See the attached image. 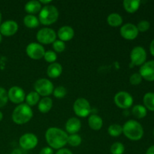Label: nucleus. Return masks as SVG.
Returning a JSON list of instances; mask_svg holds the SVG:
<instances>
[{
  "instance_id": "37",
  "label": "nucleus",
  "mask_w": 154,
  "mask_h": 154,
  "mask_svg": "<svg viewBox=\"0 0 154 154\" xmlns=\"http://www.w3.org/2000/svg\"><path fill=\"white\" fill-rule=\"evenodd\" d=\"M39 154H54V150L51 147H45L41 150Z\"/></svg>"
},
{
  "instance_id": "1",
  "label": "nucleus",
  "mask_w": 154,
  "mask_h": 154,
  "mask_svg": "<svg viewBox=\"0 0 154 154\" xmlns=\"http://www.w3.org/2000/svg\"><path fill=\"white\" fill-rule=\"evenodd\" d=\"M67 132L57 127H51L45 132V140L50 147L56 150L63 148L68 143Z\"/></svg>"
},
{
  "instance_id": "17",
  "label": "nucleus",
  "mask_w": 154,
  "mask_h": 154,
  "mask_svg": "<svg viewBox=\"0 0 154 154\" xmlns=\"http://www.w3.org/2000/svg\"><path fill=\"white\" fill-rule=\"evenodd\" d=\"M81 128V122L77 117H71L66 121V132L70 135L77 134L80 131Z\"/></svg>"
},
{
  "instance_id": "11",
  "label": "nucleus",
  "mask_w": 154,
  "mask_h": 154,
  "mask_svg": "<svg viewBox=\"0 0 154 154\" xmlns=\"http://www.w3.org/2000/svg\"><path fill=\"white\" fill-rule=\"evenodd\" d=\"M38 143V137L35 134L30 132L23 134L19 139L20 146L21 148L26 150L34 149L37 146Z\"/></svg>"
},
{
  "instance_id": "3",
  "label": "nucleus",
  "mask_w": 154,
  "mask_h": 154,
  "mask_svg": "<svg viewBox=\"0 0 154 154\" xmlns=\"http://www.w3.org/2000/svg\"><path fill=\"white\" fill-rule=\"evenodd\" d=\"M123 133L131 141H139L144 135V129L138 121L129 120L123 126Z\"/></svg>"
},
{
  "instance_id": "41",
  "label": "nucleus",
  "mask_w": 154,
  "mask_h": 154,
  "mask_svg": "<svg viewBox=\"0 0 154 154\" xmlns=\"http://www.w3.org/2000/svg\"><path fill=\"white\" fill-rule=\"evenodd\" d=\"M146 154H154V145L151 146V147L147 149Z\"/></svg>"
},
{
  "instance_id": "14",
  "label": "nucleus",
  "mask_w": 154,
  "mask_h": 154,
  "mask_svg": "<svg viewBox=\"0 0 154 154\" xmlns=\"http://www.w3.org/2000/svg\"><path fill=\"white\" fill-rule=\"evenodd\" d=\"M18 28V23L14 20L5 21L0 25V33L2 35L9 37L16 34Z\"/></svg>"
},
{
  "instance_id": "23",
  "label": "nucleus",
  "mask_w": 154,
  "mask_h": 154,
  "mask_svg": "<svg viewBox=\"0 0 154 154\" xmlns=\"http://www.w3.org/2000/svg\"><path fill=\"white\" fill-rule=\"evenodd\" d=\"M108 25L112 27H118L123 24V17L117 13H112L108 15L107 18Z\"/></svg>"
},
{
  "instance_id": "15",
  "label": "nucleus",
  "mask_w": 154,
  "mask_h": 154,
  "mask_svg": "<svg viewBox=\"0 0 154 154\" xmlns=\"http://www.w3.org/2000/svg\"><path fill=\"white\" fill-rule=\"evenodd\" d=\"M139 74L143 79L147 81H154V60L144 63L140 68Z\"/></svg>"
},
{
  "instance_id": "43",
  "label": "nucleus",
  "mask_w": 154,
  "mask_h": 154,
  "mask_svg": "<svg viewBox=\"0 0 154 154\" xmlns=\"http://www.w3.org/2000/svg\"><path fill=\"white\" fill-rule=\"evenodd\" d=\"M11 154H20V152L18 151V150H15L13 152V153H12Z\"/></svg>"
},
{
  "instance_id": "33",
  "label": "nucleus",
  "mask_w": 154,
  "mask_h": 154,
  "mask_svg": "<svg viewBox=\"0 0 154 154\" xmlns=\"http://www.w3.org/2000/svg\"><path fill=\"white\" fill-rule=\"evenodd\" d=\"M8 101V92L3 87H0V108L5 106Z\"/></svg>"
},
{
  "instance_id": "4",
  "label": "nucleus",
  "mask_w": 154,
  "mask_h": 154,
  "mask_svg": "<svg viewBox=\"0 0 154 154\" xmlns=\"http://www.w3.org/2000/svg\"><path fill=\"white\" fill-rule=\"evenodd\" d=\"M59 18V11L53 5L44 6L38 14L40 23L45 26H50L57 22Z\"/></svg>"
},
{
  "instance_id": "22",
  "label": "nucleus",
  "mask_w": 154,
  "mask_h": 154,
  "mask_svg": "<svg viewBox=\"0 0 154 154\" xmlns=\"http://www.w3.org/2000/svg\"><path fill=\"white\" fill-rule=\"evenodd\" d=\"M141 5L140 0H124L123 6L128 13L133 14L138 10Z\"/></svg>"
},
{
  "instance_id": "20",
  "label": "nucleus",
  "mask_w": 154,
  "mask_h": 154,
  "mask_svg": "<svg viewBox=\"0 0 154 154\" xmlns=\"http://www.w3.org/2000/svg\"><path fill=\"white\" fill-rule=\"evenodd\" d=\"M42 8V5L39 2V1H37V0H32V1L28 2L24 6L26 12L28 13V14L32 15H35V14L39 13Z\"/></svg>"
},
{
  "instance_id": "40",
  "label": "nucleus",
  "mask_w": 154,
  "mask_h": 154,
  "mask_svg": "<svg viewBox=\"0 0 154 154\" xmlns=\"http://www.w3.org/2000/svg\"><path fill=\"white\" fill-rule=\"evenodd\" d=\"M150 54L154 57V39L152 41V42L150 43Z\"/></svg>"
},
{
  "instance_id": "34",
  "label": "nucleus",
  "mask_w": 154,
  "mask_h": 154,
  "mask_svg": "<svg viewBox=\"0 0 154 154\" xmlns=\"http://www.w3.org/2000/svg\"><path fill=\"white\" fill-rule=\"evenodd\" d=\"M53 48L55 51V52L62 53L66 49V44L60 40H56L53 43Z\"/></svg>"
},
{
  "instance_id": "30",
  "label": "nucleus",
  "mask_w": 154,
  "mask_h": 154,
  "mask_svg": "<svg viewBox=\"0 0 154 154\" xmlns=\"http://www.w3.org/2000/svg\"><path fill=\"white\" fill-rule=\"evenodd\" d=\"M111 154H123L125 151V147L123 143L121 142H114L112 145L111 146Z\"/></svg>"
},
{
  "instance_id": "35",
  "label": "nucleus",
  "mask_w": 154,
  "mask_h": 154,
  "mask_svg": "<svg viewBox=\"0 0 154 154\" xmlns=\"http://www.w3.org/2000/svg\"><path fill=\"white\" fill-rule=\"evenodd\" d=\"M142 77L139 73H134L129 78V83L133 86H137L140 84L142 81Z\"/></svg>"
},
{
  "instance_id": "7",
  "label": "nucleus",
  "mask_w": 154,
  "mask_h": 154,
  "mask_svg": "<svg viewBox=\"0 0 154 154\" xmlns=\"http://www.w3.org/2000/svg\"><path fill=\"white\" fill-rule=\"evenodd\" d=\"M36 38L41 45H50L57 40V33L53 29L42 28L36 34Z\"/></svg>"
},
{
  "instance_id": "9",
  "label": "nucleus",
  "mask_w": 154,
  "mask_h": 154,
  "mask_svg": "<svg viewBox=\"0 0 154 154\" xmlns=\"http://www.w3.org/2000/svg\"><path fill=\"white\" fill-rule=\"evenodd\" d=\"M114 102L118 108L128 109L133 104V98L130 93L126 91H120L114 96Z\"/></svg>"
},
{
  "instance_id": "39",
  "label": "nucleus",
  "mask_w": 154,
  "mask_h": 154,
  "mask_svg": "<svg viewBox=\"0 0 154 154\" xmlns=\"http://www.w3.org/2000/svg\"><path fill=\"white\" fill-rule=\"evenodd\" d=\"M39 2L41 3V5H48L51 4V2H52V1H51V0H39Z\"/></svg>"
},
{
  "instance_id": "21",
  "label": "nucleus",
  "mask_w": 154,
  "mask_h": 154,
  "mask_svg": "<svg viewBox=\"0 0 154 154\" xmlns=\"http://www.w3.org/2000/svg\"><path fill=\"white\" fill-rule=\"evenodd\" d=\"M53 107V100L50 97H43L38 104V111L42 114L49 112Z\"/></svg>"
},
{
  "instance_id": "5",
  "label": "nucleus",
  "mask_w": 154,
  "mask_h": 154,
  "mask_svg": "<svg viewBox=\"0 0 154 154\" xmlns=\"http://www.w3.org/2000/svg\"><path fill=\"white\" fill-rule=\"evenodd\" d=\"M35 91L41 96L48 97L54 92V87L53 83L46 78L37 80L34 84Z\"/></svg>"
},
{
  "instance_id": "2",
  "label": "nucleus",
  "mask_w": 154,
  "mask_h": 154,
  "mask_svg": "<svg viewBox=\"0 0 154 154\" xmlns=\"http://www.w3.org/2000/svg\"><path fill=\"white\" fill-rule=\"evenodd\" d=\"M33 117V111L31 107L27 104L22 103L18 105L12 112V120L17 125L27 123Z\"/></svg>"
},
{
  "instance_id": "28",
  "label": "nucleus",
  "mask_w": 154,
  "mask_h": 154,
  "mask_svg": "<svg viewBox=\"0 0 154 154\" xmlns=\"http://www.w3.org/2000/svg\"><path fill=\"white\" fill-rule=\"evenodd\" d=\"M108 134L112 137H118L123 133V126L120 124H112L108 129Z\"/></svg>"
},
{
  "instance_id": "45",
  "label": "nucleus",
  "mask_w": 154,
  "mask_h": 154,
  "mask_svg": "<svg viewBox=\"0 0 154 154\" xmlns=\"http://www.w3.org/2000/svg\"><path fill=\"white\" fill-rule=\"evenodd\" d=\"M1 23H2V14L0 12V25H1Z\"/></svg>"
},
{
  "instance_id": "29",
  "label": "nucleus",
  "mask_w": 154,
  "mask_h": 154,
  "mask_svg": "<svg viewBox=\"0 0 154 154\" xmlns=\"http://www.w3.org/2000/svg\"><path fill=\"white\" fill-rule=\"evenodd\" d=\"M82 143V138L78 134H72L68 137V143L72 147H78Z\"/></svg>"
},
{
  "instance_id": "46",
  "label": "nucleus",
  "mask_w": 154,
  "mask_h": 154,
  "mask_svg": "<svg viewBox=\"0 0 154 154\" xmlns=\"http://www.w3.org/2000/svg\"><path fill=\"white\" fill-rule=\"evenodd\" d=\"M153 135H154V129H153Z\"/></svg>"
},
{
  "instance_id": "12",
  "label": "nucleus",
  "mask_w": 154,
  "mask_h": 154,
  "mask_svg": "<svg viewBox=\"0 0 154 154\" xmlns=\"http://www.w3.org/2000/svg\"><path fill=\"white\" fill-rule=\"evenodd\" d=\"M8 100L13 102L14 104L20 105V104H22L25 100L26 94L23 89L14 86L9 89L8 92Z\"/></svg>"
},
{
  "instance_id": "6",
  "label": "nucleus",
  "mask_w": 154,
  "mask_h": 154,
  "mask_svg": "<svg viewBox=\"0 0 154 154\" xmlns=\"http://www.w3.org/2000/svg\"><path fill=\"white\" fill-rule=\"evenodd\" d=\"M73 110L78 117H87L91 113V106L87 99L79 98L74 102Z\"/></svg>"
},
{
  "instance_id": "13",
  "label": "nucleus",
  "mask_w": 154,
  "mask_h": 154,
  "mask_svg": "<svg viewBox=\"0 0 154 154\" xmlns=\"http://www.w3.org/2000/svg\"><path fill=\"white\" fill-rule=\"evenodd\" d=\"M138 30L137 26L131 23L124 24L120 28V35L126 40H134L138 35Z\"/></svg>"
},
{
  "instance_id": "25",
  "label": "nucleus",
  "mask_w": 154,
  "mask_h": 154,
  "mask_svg": "<svg viewBox=\"0 0 154 154\" xmlns=\"http://www.w3.org/2000/svg\"><path fill=\"white\" fill-rule=\"evenodd\" d=\"M132 113L135 117L138 119H142L147 116V108L141 105H137L132 108Z\"/></svg>"
},
{
  "instance_id": "19",
  "label": "nucleus",
  "mask_w": 154,
  "mask_h": 154,
  "mask_svg": "<svg viewBox=\"0 0 154 154\" xmlns=\"http://www.w3.org/2000/svg\"><path fill=\"white\" fill-rule=\"evenodd\" d=\"M88 125L93 130H100L103 126V120L98 114H92L88 118Z\"/></svg>"
},
{
  "instance_id": "36",
  "label": "nucleus",
  "mask_w": 154,
  "mask_h": 154,
  "mask_svg": "<svg viewBox=\"0 0 154 154\" xmlns=\"http://www.w3.org/2000/svg\"><path fill=\"white\" fill-rule=\"evenodd\" d=\"M136 26H137V29H138V32H147V30L150 29V22H148L147 20H141L138 23V25H137Z\"/></svg>"
},
{
  "instance_id": "38",
  "label": "nucleus",
  "mask_w": 154,
  "mask_h": 154,
  "mask_svg": "<svg viewBox=\"0 0 154 154\" xmlns=\"http://www.w3.org/2000/svg\"><path fill=\"white\" fill-rule=\"evenodd\" d=\"M56 154H73V153L67 148H62L57 150Z\"/></svg>"
},
{
  "instance_id": "31",
  "label": "nucleus",
  "mask_w": 154,
  "mask_h": 154,
  "mask_svg": "<svg viewBox=\"0 0 154 154\" xmlns=\"http://www.w3.org/2000/svg\"><path fill=\"white\" fill-rule=\"evenodd\" d=\"M44 59L47 63H56L57 60V54H56L55 51H45V56H44Z\"/></svg>"
},
{
  "instance_id": "10",
  "label": "nucleus",
  "mask_w": 154,
  "mask_h": 154,
  "mask_svg": "<svg viewBox=\"0 0 154 154\" xmlns=\"http://www.w3.org/2000/svg\"><path fill=\"white\" fill-rule=\"evenodd\" d=\"M26 53L29 58L35 60H38L44 58L45 50L41 44L32 42L29 44L26 48Z\"/></svg>"
},
{
  "instance_id": "24",
  "label": "nucleus",
  "mask_w": 154,
  "mask_h": 154,
  "mask_svg": "<svg viewBox=\"0 0 154 154\" xmlns=\"http://www.w3.org/2000/svg\"><path fill=\"white\" fill-rule=\"evenodd\" d=\"M23 23L27 28L34 29L38 26L40 22L38 20V18L35 15L27 14L23 18Z\"/></svg>"
},
{
  "instance_id": "26",
  "label": "nucleus",
  "mask_w": 154,
  "mask_h": 154,
  "mask_svg": "<svg viewBox=\"0 0 154 154\" xmlns=\"http://www.w3.org/2000/svg\"><path fill=\"white\" fill-rule=\"evenodd\" d=\"M25 100L26 102V104H27L29 106H35L38 104L40 101V96L35 91H32L26 96Z\"/></svg>"
},
{
  "instance_id": "32",
  "label": "nucleus",
  "mask_w": 154,
  "mask_h": 154,
  "mask_svg": "<svg viewBox=\"0 0 154 154\" xmlns=\"http://www.w3.org/2000/svg\"><path fill=\"white\" fill-rule=\"evenodd\" d=\"M53 93L57 99H63L67 94V90L63 86H59L54 89Z\"/></svg>"
},
{
  "instance_id": "27",
  "label": "nucleus",
  "mask_w": 154,
  "mask_h": 154,
  "mask_svg": "<svg viewBox=\"0 0 154 154\" xmlns=\"http://www.w3.org/2000/svg\"><path fill=\"white\" fill-rule=\"evenodd\" d=\"M144 107L147 109L154 111V93H147L143 98Z\"/></svg>"
},
{
  "instance_id": "18",
  "label": "nucleus",
  "mask_w": 154,
  "mask_h": 154,
  "mask_svg": "<svg viewBox=\"0 0 154 154\" xmlns=\"http://www.w3.org/2000/svg\"><path fill=\"white\" fill-rule=\"evenodd\" d=\"M63 72V66L60 63H54L49 65L47 69V74L51 78H57L62 75Z\"/></svg>"
},
{
  "instance_id": "8",
  "label": "nucleus",
  "mask_w": 154,
  "mask_h": 154,
  "mask_svg": "<svg viewBox=\"0 0 154 154\" xmlns=\"http://www.w3.org/2000/svg\"><path fill=\"white\" fill-rule=\"evenodd\" d=\"M130 67H133L134 66H142L147 59V52L143 47H135L130 53Z\"/></svg>"
},
{
  "instance_id": "42",
  "label": "nucleus",
  "mask_w": 154,
  "mask_h": 154,
  "mask_svg": "<svg viewBox=\"0 0 154 154\" xmlns=\"http://www.w3.org/2000/svg\"><path fill=\"white\" fill-rule=\"evenodd\" d=\"M2 119H3V114H2V113L1 111H0V122H1L2 120Z\"/></svg>"
},
{
  "instance_id": "44",
  "label": "nucleus",
  "mask_w": 154,
  "mask_h": 154,
  "mask_svg": "<svg viewBox=\"0 0 154 154\" xmlns=\"http://www.w3.org/2000/svg\"><path fill=\"white\" fill-rule=\"evenodd\" d=\"M2 34L0 33V43L2 42Z\"/></svg>"
},
{
  "instance_id": "16",
  "label": "nucleus",
  "mask_w": 154,
  "mask_h": 154,
  "mask_svg": "<svg viewBox=\"0 0 154 154\" xmlns=\"http://www.w3.org/2000/svg\"><path fill=\"white\" fill-rule=\"evenodd\" d=\"M57 36H58L59 40L62 42H69L72 40L75 36V31L73 28L69 26H63L58 30Z\"/></svg>"
}]
</instances>
